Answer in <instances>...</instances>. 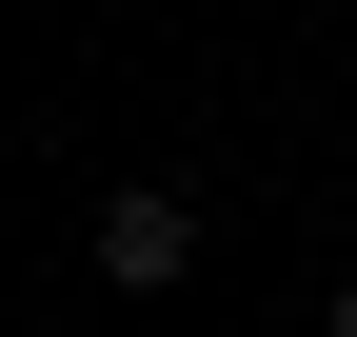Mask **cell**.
Wrapping results in <instances>:
<instances>
[{
    "label": "cell",
    "instance_id": "1",
    "mask_svg": "<svg viewBox=\"0 0 357 337\" xmlns=\"http://www.w3.org/2000/svg\"><path fill=\"white\" fill-rule=\"evenodd\" d=\"M100 278H119V298H178V278H199V198H178V179H119L100 198Z\"/></svg>",
    "mask_w": 357,
    "mask_h": 337
},
{
    "label": "cell",
    "instance_id": "2",
    "mask_svg": "<svg viewBox=\"0 0 357 337\" xmlns=\"http://www.w3.org/2000/svg\"><path fill=\"white\" fill-rule=\"evenodd\" d=\"M337 337H357V278H337Z\"/></svg>",
    "mask_w": 357,
    "mask_h": 337
}]
</instances>
